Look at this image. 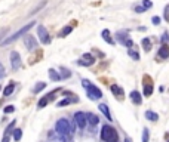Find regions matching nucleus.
Returning a JSON list of instances; mask_svg holds the SVG:
<instances>
[{
  "label": "nucleus",
  "mask_w": 169,
  "mask_h": 142,
  "mask_svg": "<svg viewBox=\"0 0 169 142\" xmlns=\"http://www.w3.org/2000/svg\"><path fill=\"white\" fill-rule=\"evenodd\" d=\"M34 24H36V22L33 21V22H28V24H25L24 27H21V30H18L16 33H14L12 36H9V37H6L5 40L2 41V46H6V45H11V43H14V41H16V40H18V39L21 37V36H24L25 33H28V31H30V30L33 28Z\"/></svg>",
  "instance_id": "f257e3e1"
},
{
  "label": "nucleus",
  "mask_w": 169,
  "mask_h": 142,
  "mask_svg": "<svg viewBox=\"0 0 169 142\" xmlns=\"http://www.w3.org/2000/svg\"><path fill=\"white\" fill-rule=\"evenodd\" d=\"M117 130H116L113 126H110V124H104L101 129V139L104 142H114L117 141Z\"/></svg>",
  "instance_id": "f03ea898"
},
{
  "label": "nucleus",
  "mask_w": 169,
  "mask_h": 142,
  "mask_svg": "<svg viewBox=\"0 0 169 142\" xmlns=\"http://www.w3.org/2000/svg\"><path fill=\"white\" fill-rule=\"evenodd\" d=\"M55 130H56V133L61 136H68L71 135V124H70V122L68 120H65V118H60L58 122L55 123Z\"/></svg>",
  "instance_id": "7ed1b4c3"
},
{
  "label": "nucleus",
  "mask_w": 169,
  "mask_h": 142,
  "mask_svg": "<svg viewBox=\"0 0 169 142\" xmlns=\"http://www.w3.org/2000/svg\"><path fill=\"white\" fill-rule=\"evenodd\" d=\"M116 39H117V41H120V43L125 45L126 47L134 46V41L129 39V34H128L126 30H120V31H117V33H116Z\"/></svg>",
  "instance_id": "20e7f679"
},
{
  "label": "nucleus",
  "mask_w": 169,
  "mask_h": 142,
  "mask_svg": "<svg viewBox=\"0 0 169 142\" xmlns=\"http://www.w3.org/2000/svg\"><path fill=\"white\" fill-rule=\"evenodd\" d=\"M142 86H144V95L145 96H151L153 95V90H154V86H153V80L150 75H144L142 77Z\"/></svg>",
  "instance_id": "39448f33"
},
{
  "label": "nucleus",
  "mask_w": 169,
  "mask_h": 142,
  "mask_svg": "<svg viewBox=\"0 0 169 142\" xmlns=\"http://www.w3.org/2000/svg\"><path fill=\"white\" fill-rule=\"evenodd\" d=\"M86 93H88V96L91 98V99H101L102 98V92L100 88H96L95 84H89L88 88H86Z\"/></svg>",
  "instance_id": "423d86ee"
},
{
  "label": "nucleus",
  "mask_w": 169,
  "mask_h": 142,
  "mask_svg": "<svg viewBox=\"0 0 169 142\" xmlns=\"http://www.w3.org/2000/svg\"><path fill=\"white\" fill-rule=\"evenodd\" d=\"M74 122L77 124V127L83 130V129L86 127V123H88V115L85 114V113H82V111H77L74 114Z\"/></svg>",
  "instance_id": "0eeeda50"
},
{
  "label": "nucleus",
  "mask_w": 169,
  "mask_h": 142,
  "mask_svg": "<svg viewBox=\"0 0 169 142\" xmlns=\"http://www.w3.org/2000/svg\"><path fill=\"white\" fill-rule=\"evenodd\" d=\"M37 36H39V40H40L43 45H49V43H51L49 31H47L43 25H39V27H37Z\"/></svg>",
  "instance_id": "6e6552de"
},
{
  "label": "nucleus",
  "mask_w": 169,
  "mask_h": 142,
  "mask_svg": "<svg viewBox=\"0 0 169 142\" xmlns=\"http://www.w3.org/2000/svg\"><path fill=\"white\" fill-rule=\"evenodd\" d=\"M77 64L82 67H91L95 64V56L92 54H83L80 56V59L77 61Z\"/></svg>",
  "instance_id": "1a4fd4ad"
},
{
  "label": "nucleus",
  "mask_w": 169,
  "mask_h": 142,
  "mask_svg": "<svg viewBox=\"0 0 169 142\" xmlns=\"http://www.w3.org/2000/svg\"><path fill=\"white\" fill-rule=\"evenodd\" d=\"M24 45H25V47H27L28 50H36V49H37V40H36V37L31 36V34L25 36Z\"/></svg>",
  "instance_id": "9d476101"
},
{
  "label": "nucleus",
  "mask_w": 169,
  "mask_h": 142,
  "mask_svg": "<svg viewBox=\"0 0 169 142\" xmlns=\"http://www.w3.org/2000/svg\"><path fill=\"white\" fill-rule=\"evenodd\" d=\"M11 65L12 70H18L21 67V55L18 52H11Z\"/></svg>",
  "instance_id": "9b49d317"
},
{
  "label": "nucleus",
  "mask_w": 169,
  "mask_h": 142,
  "mask_svg": "<svg viewBox=\"0 0 169 142\" xmlns=\"http://www.w3.org/2000/svg\"><path fill=\"white\" fill-rule=\"evenodd\" d=\"M55 93H56V90H52L51 93H47L46 96H43V98H42L40 101H39V104H37V107H39V108H45V107H46L47 104H49V102H51V101H52V99L55 98Z\"/></svg>",
  "instance_id": "f8f14e48"
},
{
  "label": "nucleus",
  "mask_w": 169,
  "mask_h": 142,
  "mask_svg": "<svg viewBox=\"0 0 169 142\" xmlns=\"http://www.w3.org/2000/svg\"><path fill=\"white\" fill-rule=\"evenodd\" d=\"M15 120L14 122H11V124H9V126H7L6 127V130H5V135H3V139H2V142H9L11 141V133H12V132H14L15 130Z\"/></svg>",
  "instance_id": "ddd939ff"
},
{
  "label": "nucleus",
  "mask_w": 169,
  "mask_h": 142,
  "mask_svg": "<svg viewBox=\"0 0 169 142\" xmlns=\"http://www.w3.org/2000/svg\"><path fill=\"white\" fill-rule=\"evenodd\" d=\"M77 101H79V99H77V96H74V95H73L71 98H68V96H67L65 99H62V101L58 102V104H56V107L62 108V107H67V105H70V104H76Z\"/></svg>",
  "instance_id": "4468645a"
},
{
  "label": "nucleus",
  "mask_w": 169,
  "mask_h": 142,
  "mask_svg": "<svg viewBox=\"0 0 169 142\" xmlns=\"http://www.w3.org/2000/svg\"><path fill=\"white\" fill-rule=\"evenodd\" d=\"M129 98H131V101L134 102L135 105H141V104H142V98H141V93H140L138 90H132V92L129 93Z\"/></svg>",
  "instance_id": "2eb2a0df"
},
{
  "label": "nucleus",
  "mask_w": 169,
  "mask_h": 142,
  "mask_svg": "<svg viewBox=\"0 0 169 142\" xmlns=\"http://www.w3.org/2000/svg\"><path fill=\"white\" fill-rule=\"evenodd\" d=\"M157 55H159V58H162V59H168L169 58V46L166 45V43H163L162 46H160Z\"/></svg>",
  "instance_id": "dca6fc26"
},
{
  "label": "nucleus",
  "mask_w": 169,
  "mask_h": 142,
  "mask_svg": "<svg viewBox=\"0 0 169 142\" xmlns=\"http://www.w3.org/2000/svg\"><path fill=\"white\" fill-rule=\"evenodd\" d=\"M49 79L52 81H60V80H62V77H61V74L56 71V70H54V68H49Z\"/></svg>",
  "instance_id": "f3484780"
},
{
  "label": "nucleus",
  "mask_w": 169,
  "mask_h": 142,
  "mask_svg": "<svg viewBox=\"0 0 169 142\" xmlns=\"http://www.w3.org/2000/svg\"><path fill=\"white\" fill-rule=\"evenodd\" d=\"M111 92L114 93V96H117L120 101L123 99V95H125V92H123V89L120 88V86H117V84H113L111 86Z\"/></svg>",
  "instance_id": "a211bd4d"
},
{
  "label": "nucleus",
  "mask_w": 169,
  "mask_h": 142,
  "mask_svg": "<svg viewBox=\"0 0 169 142\" xmlns=\"http://www.w3.org/2000/svg\"><path fill=\"white\" fill-rule=\"evenodd\" d=\"M98 108H100V111H101L102 114L105 115V118H107V120H110V122L113 120V118H111V114H110V110H108V107L105 105V104H100V105H98Z\"/></svg>",
  "instance_id": "6ab92c4d"
},
{
  "label": "nucleus",
  "mask_w": 169,
  "mask_h": 142,
  "mask_svg": "<svg viewBox=\"0 0 169 142\" xmlns=\"http://www.w3.org/2000/svg\"><path fill=\"white\" fill-rule=\"evenodd\" d=\"M101 36H102V39L107 41L108 45H114V40H113V39H111V36H110V30H107V28H105V30H102Z\"/></svg>",
  "instance_id": "aec40b11"
},
{
  "label": "nucleus",
  "mask_w": 169,
  "mask_h": 142,
  "mask_svg": "<svg viewBox=\"0 0 169 142\" xmlns=\"http://www.w3.org/2000/svg\"><path fill=\"white\" fill-rule=\"evenodd\" d=\"M14 89H15V81H11L6 88L3 89V96H9V95H12L14 93Z\"/></svg>",
  "instance_id": "412c9836"
},
{
  "label": "nucleus",
  "mask_w": 169,
  "mask_h": 142,
  "mask_svg": "<svg viewBox=\"0 0 169 142\" xmlns=\"http://www.w3.org/2000/svg\"><path fill=\"white\" fill-rule=\"evenodd\" d=\"M145 118L147 120H150V122H157L159 120V114L157 113H154V111H145Z\"/></svg>",
  "instance_id": "4be33fe9"
},
{
  "label": "nucleus",
  "mask_w": 169,
  "mask_h": 142,
  "mask_svg": "<svg viewBox=\"0 0 169 142\" xmlns=\"http://www.w3.org/2000/svg\"><path fill=\"white\" fill-rule=\"evenodd\" d=\"M86 115H88V123H91L92 126H96V124H98V122H100L98 115L92 114V113H89V114H86Z\"/></svg>",
  "instance_id": "5701e85b"
},
{
  "label": "nucleus",
  "mask_w": 169,
  "mask_h": 142,
  "mask_svg": "<svg viewBox=\"0 0 169 142\" xmlns=\"http://www.w3.org/2000/svg\"><path fill=\"white\" fill-rule=\"evenodd\" d=\"M71 31H73V27H71V25H65V27L60 31V37H67Z\"/></svg>",
  "instance_id": "b1692460"
},
{
  "label": "nucleus",
  "mask_w": 169,
  "mask_h": 142,
  "mask_svg": "<svg viewBox=\"0 0 169 142\" xmlns=\"http://www.w3.org/2000/svg\"><path fill=\"white\" fill-rule=\"evenodd\" d=\"M141 43H142V47H144V50H145V52H150V49H151V41H150L149 37H144Z\"/></svg>",
  "instance_id": "393cba45"
},
{
  "label": "nucleus",
  "mask_w": 169,
  "mask_h": 142,
  "mask_svg": "<svg viewBox=\"0 0 169 142\" xmlns=\"http://www.w3.org/2000/svg\"><path fill=\"white\" fill-rule=\"evenodd\" d=\"M45 88H46V83H43V81H39V83L34 86L33 93H39V92H42V90H43Z\"/></svg>",
  "instance_id": "a878e982"
},
{
  "label": "nucleus",
  "mask_w": 169,
  "mask_h": 142,
  "mask_svg": "<svg viewBox=\"0 0 169 142\" xmlns=\"http://www.w3.org/2000/svg\"><path fill=\"white\" fill-rule=\"evenodd\" d=\"M128 55L132 58V59H134V61H138V59H140V54L135 52V50H132L131 47H128Z\"/></svg>",
  "instance_id": "bb28decb"
},
{
  "label": "nucleus",
  "mask_w": 169,
  "mask_h": 142,
  "mask_svg": "<svg viewBox=\"0 0 169 142\" xmlns=\"http://www.w3.org/2000/svg\"><path fill=\"white\" fill-rule=\"evenodd\" d=\"M60 70H61V77H62V80H64V79H68V77H71V73H70V70H67V68H64V67H61Z\"/></svg>",
  "instance_id": "cd10ccee"
},
{
  "label": "nucleus",
  "mask_w": 169,
  "mask_h": 142,
  "mask_svg": "<svg viewBox=\"0 0 169 142\" xmlns=\"http://www.w3.org/2000/svg\"><path fill=\"white\" fill-rule=\"evenodd\" d=\"M21 138H22V130H21V129H15L14 130V139L15 141H21Z\"/></svg>",
  "instance_id": "c85d7f7f"
},
{
  "label": "nucleus",
  "mask_w": 169,
  "mask_h": 142,
  "mask_svg": "<svg viewBox=\"0 0 169 142\" xmlns=\"http://www.w3.org/2000/svg\"><path fill=\"white\" fill-rule=\"evenodd\" d=\"M150 139V133H149V129L145 127L142 130V142H149Z\"/></svg>",
  "instance_id": "c756f323"
},
{
  "label": "nucleus",
  "mask_w": 169,
  "mask_h": 142,
  "mask_svg": "<svg viewBox=\"0 0 169 142\" xmlns=\"http://www.w3.org/2000/svg\"><path fill=\"white\" fill-rule=\"evenodd\" d=\"M3 111H5V114L14 113V111H15V107H14V105H7V107H5V110H3Z\"/></svg>",
  "instance_id": "7c9ffc66"
},
{
  "label": "nucleus",
  "mask_w": 169,
  "mask_h": 142,
  "mask_svg": "<svg viewBox=\"0 0 169 142\" xmlns=\"http://www.w3.org/2000/svg\"><path fill=\"white\" fill-rule=\"evenodd\" d=\"M134 11H135L136 14H142V12H145L147 9H145V7L141 5V6H135V7H134Z\"/></svg>",
  "instance_id": "2f4dec72"
},
{
  "label": "nucleus",
  "mask_w": 169,
  "mask_h": 142,
  "mask_svg": "<svg viewBox=\"0 0 169 142\" xmlns=\"http://www.w3.org/2000/svg\"><path fill=\"white\" fill-rule=\"evenodd\" d=\"M142 6L145 7V9H150V7L153 6V3H151V0H142Z\"/></svg>",
  "instance_id": "473e14b6"
},
{
  "label": "nucleus",
  "mask_w": 169,
  "mask_h": 142,
  "mask_svg": "<svg viewBox=\"0 0 169 142\" xmlns=\"http://www.w3.org/2000/svg\"><path fill=\"white\" fill-rule=\"evenodd\" d=\"M5 75H6V71H5V67H3V64L0 62V80H2Z\"/></svg>",
  "instance_id": "72a5a7b5"
},
{
  "label": "nucleus",
  "mask_w": 169,
  "mask_h": 142,
  "mask_svg": "<svg viewBox=\"0 0 169 142\" xmlns=\"http://www.w3.org/2000/svg\"><path fill=\"white\" fill-rule=\"evenodd\" d=\"M165 19L169 22V5L165 7Z\"/></svg>",
  "instance_id": "f704fd0d"
},
{
  "label": "nucleus",
  "mask_w": 169,
  "mask_h": 142,
  "mask_svg": "<svg viewBox=\"0 0 169 142\" xmlns=\"http://www.w3.org/2000/svg\"><path fill=\"white\" fill-rule=\"evenodd\" d=\"M153 24H154V25H159V24H160V18H159V16H153Z\"/></svg>",
  "instance_id": "c9c22d12"
},
{
  "label": "nucleus",
  "mask_w": 169,
  "mask_h": 142,
  "mask_svg": "<svg viewBox=\"0 0 169 142\" xmlns=\"http://www.w3.org/2000/svg\"><path fill=\"white\" fill-rule=\"evenodd\" d=\"M168 40H169V36H168V33H165L162 36V43H166Z\"/></svg>",
  "instance_id": "e433bc0d"
},
{
  "label": "nucleus",
  "mask_w": 169,
  "mask_h": 142,
  "mask_svg": "<svg viewBox=\"0 0 169 142\" xmlns=\"http://www.w3.org/2000/svg\"><path fill=\"white\" fill-rule=\"evenodd\" d=\"M125 142H131V139H128V138H126V139H125Z\"/></svg>",
  "instance_id": "4c0bfd02"
},
{
  "label": "nucleus",
  "mask_w": 169,
  "mask_h": 142,
  "mask_svg": "<svg viewBox=\"0 0 169 142\" xmlns=\"http://www.w3.org/2000/svg\"><path fill=\"white\" fill-rule=\"evenodd\" d=\"M0 90H2V86H0Z\"/></svg>",
  "instance_id": "58836bf2"
},
{
  "label": "nucleus",
  "mask_w": 169,
  "mask_h": 142,
  "mask_svg": "<svg viewBox=\"0 0 169 142\" xmlns=\"http://www.w3.org/2000/svg\"><path fill=\"white\" fill-rule=\"evenodd\" d=\"M114 142H117V141H114Z\"/></svg>",
  "instance_id": "ea45409f"
},
{
  "label": "nucleus",
  "mask_w": 169,
  "mask_h": 142,
  "mask_svg": "<svg viewBox=\"0 0 169 142\" xmlns=\"http://www.w3.org/2000/svg\"><path fill=\"white\" fill-rule=\"evenodd\" d=\"M168 142H169V141H168Z\"/></svg>",
  "instance_id": "a19ab883"
}]
</instances>
